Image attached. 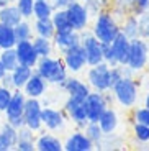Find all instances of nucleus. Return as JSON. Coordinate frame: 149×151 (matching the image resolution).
Wrapping results in <instances>:
<instances>
[{"instance_id":"1","label":"nucleus","mask_w":149,"mask_h":151,"mask_svg":"<svg viewBox=\"0 0 149 151\" xmlns=\"http://www.w3.org/2000/svg\"><path fill=\"white\" fill-rule=\"evenodd\" d=\"M34 68H36L34 72L41 76L46 82L61 84L67 77V68L64 66L62 61L56 59V58H51V56L39 58Z\"/></svg>"},{"instance_id":"2","label":"nucleus","mask_w":149,"mask_h":151,"mask_svg":"<svg viewBox=\"0 0 149 151\" xmlns=\"http://www.w3.org/2000/svg\"><path fill=\"white\" fill-rule=\"evenodd\" d=\"M93 36L97 38L100 43L103 45H110V43L115 40V36L120 33V25L116 23V18L108 13V12H100L95 18L92 28Z\"/></svg>"},{"instance_id":"3","label":"nucleus","mask_w":149,"mask_h":151,"mask_svg":"<svg viewBox=\"0 0 149 151\" xmlns=\"http://www.w3.org/2000/svg\"><path fill=\"white\" fill-rule=\"evenodd\" d=\"M112 91L115 99L123 107H133L138 100V86L133 81V77L123 76L112 86Z\"/></svg>"},{"instance_id":"4","label":"nucleus","mask_w":149,"mask_h":151,"mask_svg":"<svg viewBox=\"0 0 149 151\" xmlns=\"http://www.w3.org/2000/svg\"><path fill=\"white\" fill-rule=\"evenodd\" d=\"M149 59V45L143 38H133L130 40V56H128V68L131 71L138 72L146 68Z\"/></svg>"},{"instance_id":"5","label":"nucleus","mask_w":149,"mask_h":151,"mask_svg":"<svg viewBox=\"0 0 149 151\" xmlns=\"http://www.w3.org/2000/svg\"><path fill=\"white\" fill-rule=\"evenodd\" d=\"M87 81H89V86L98 92L110 91V66L105 61L90 66V71L87 72Z\"/></svg>"},{"instance_id":"6","label":"nucleus","mask_w":149,"mask_h":151,"mask_svg":"<svg viewBox=\"0 0 149 151\" xmlns=\"http://www.w3.org/2000/svg\"><path fill=\"white\" fill-rule=\"evenodd\" d=\"M80 45L87 56V66H95L103 61V48L102 43L93 36V33H82L80 35Z\"/></svg>"},{"instance_id":"7","label":"nucleus","mask_w":149,"mask_h":151,"mask_svg":"<svg viewBox=\"0 0 149 151\" xmlns=\"http://www.w3.org/2000/svg\"><path fill=\"white\" fill-rule=\"evenodd\" d=\"M62 54H64L62 63L67 68V71L79 72L87 66V56H85V51H84L80 43L71 46V48H67L66 51H62Z\"/></svg>"},{"instance_id":"8","label":"nucleus","mask_w":149,"mask_h":151,"mask_svg":"<svg viewBox=\"0 0 149 151\" xmlns=\"http://www.w3.org/2000/svg\"><path fill=\"white\" fill-rule=\"evenodd\" d=\"M84 105H85L89 122H98L103 110L108 107V102H107V97H105L103 92L95 91V92H89V95L84 100Z\"/></svg>"},{"instance_id":"9","label":"nucleus","mask_w":149,"mask_h":151,"mask_svg":"<svg viewBox=\"0 0 149 151\" xmlns=\"http://www.w3.org/2000/svg\"><path fill=\"white\" fill-rule=\"evenodd\" d=\"M41 104L39 100L34 97H26L25 102V109H23V120H25V125L33 132H38V130L43 127L41 123Z\"/></svg>"},{"instance_id":"10","label":"nucleus","mask_w":149,"mask_h":151,"mask_svg":"<svg viewBox=\"0 0 149 151\" xmlns=\"http://www.w3.org/2000/svg\"><path fill=\"white\" fill-rule=\"evenodd\" d=\"M67 17L71 20V25L75 31H84L89 25V10L85 8V5L80 2H74L66 8Z\"/></svg>"},{"instance_id":"11","label":"nucleus","mask_w":149,"mask_h":151,"mask_svg":"<svg viewBox=\"0 0 149 151\" xmlns=\"http://www.w3.org/2000/svg\"><path fill=\"white\" fill-rule=\"evenodd\" d=\"M84 100H85V99H84ZM84 100L82 99H77V97H69L67 102L64 104V109H66L69 118H71L75 125H79V127H85L87 122H89Z\"/></svg>"},{"instance_id":"12","label":"nucleus","mask_w":149,"mask_h":151,"mask_svg":"<svg viewBox=\"0 0 149 151\" xmlns=\"http://www.w3.org/2000/svg\"><path fill=\"white\" fill-rule=\"evenodd\" d=\"M15 51L16 56H18V63L25 66H30V68H34L38 63V54L33 48V43L31 40H25V41H16L15 45Z\"/></svg>"},{"instance_id":"13","label":"nucleus","mask_w":149,"mask_h":151,"mask_svg":"<svg viewBox=\"0 0 149 151\" xmlns=\"http://www.w3.org/2000/svg\"><path fill=\"white\" fill-rule=\"evenodd\" d=\"M25 102H26V95L21 89H13L11 92V99L8 102L7 109H5V117L7 122L11 118H18L23 117V109H25Z\"/></svg>"},{"instance_id":"14","label":"nucleus","mask_w":149,"mask_h":151,"mask_svg":"<svg viewBox=\"0 0 149 151\" xmlns=\"http://www.w3.org/2000/svg\"><path fill=\"white\" fill-rule=\"evenodd\" d=\"M110 45H112V49H113V53H115L116 63H118L120 66H126L128 64V56H130V38H126L121 31H120Z\"/></svg>"},{"instance_id":"15","label":"nucleus","mask_w":149,"mask_h":151,"mask_svg":"<svg viewBox=\"0 0 149 151\" xmlns=\"http://www.w3.org/2000/svg\"><path fill=\"white\" fill-rule=\"evenodd\" d=\"M62 146L66 151H90V150H93V143L90 141V138L85 133H80V132H75L74 135H71Z\"/></svg>"},{"instance_id":"16","label":"nucleus","mask_w":149,"mask_h":151,"mask_svg":"<svg viewBox=\"0 0 149 151\" xmlns=\"http://www.w3.org/2000/svg\"><path fill=\"white\" fill-rule=\"evenodd\" d=\"M77 43H80V35H79V31H75V30H71V31H56L54 36H52V45L56 46L61 53L66 51L67 48L77 45Z\"/></svg>"},{"instance_id":"17","label":"nucleus","mask_w":149,"mask_h":151,"mask_svg":"<svg viewBox=\"0 0 149 151\" xmlns=\"http://www.w3.org/2000/svg\"><path fill=\"white\" fill-rule=\"evenodd\" d=\"M61 86H62V89L69 94V97H77V99H82V100L90 92L89 86H87L85 82H82V81L75 79V77H66V79L61 82Z\"/></svg>"},{"instance_id":"18","label":"nucleus","mask_w":149,"mask_h":151,"mask_svg":"<svg viewBox=\"0 0 149 151\" xmlns=\"http://www.w3.org/2000/svg\"><path fill=\"white\" fill-rule=\"evenodd\" d=\"M46 86H48V82L43 79L41 76L36 74V72H33V74H31V77L26 81V84L23 86L21 91L25 92L26 97L39 99V97H41V95L46 92Z\"/></svg>"},{"instance_id":"19","label":"nucleus","mask_w":149,"mask_h":151,"mask_svg":"<svg viewBox=\"0 0 149 151\" xmlns=\"http://www.w3.org/2000/svg\"><path fill=\"white\" fill-rule=\"evenodd\" d=\"M41 123L48 130H59L64 125V117L62 113L56 109H43L41 110Z\"/></svg>"},{"instance_id":"20","label":"nucleus","mask_w":149,"mask_h":151,"mask_svg":"<svg viewBox=\"0 0 149 151\" xmlns=\"http://www.w3.org/2000/svg\"><path fill=\"white\" fill-rule=\"evenodd\" d=\"M16 128L5 122L0 128V151H10L16 145Z\"/></svg>"},{"instance_id":"21","label":"nucleus","mask_w":149,"mask_h":151,"mask_svg":"<svg viewBox=\"0 0 149 151\" xmlns=\"http://www.w3.org/2000/svg\"><path fill=\"white\" fill-rule=\"evenodd\" d=\"M23 20V17L20 15L18 8L15 4H8L0 7V23L8 25V27H15Z\"/></svg>"},{"instance_id":"22","label":"nucleus","mask_w":149,"mask_h":151,"mask_svg":"<svg viewBox=\"0 0 149 151\" xmlns=\"http://www.w3.org/2000/svg\"><path fill=\"white\" fill-rule=\"evenodd\" d=\"M98 125H100L103 133H113L116 130V127H118V115H116V112L113 109H110V107H107L103 110V113L100 115V118H98Z\"/></svg>"},{"instance_id":"23","label":"nucleus","mask_w":149,"mask_h":151,"mask_svg":"<svg viewBox=\"0 0 149 151\" xmlns=\"http://www.w3.org/2000/svg\"><path fill=\"white\" fill-rule=\"evenodd\" d=\"M31 74H33V68L25 66V64H18L13 71H10L13 89H23V86H25L26 81L31 77Z\"/></svg>"},{"instance_id":"24","label":"nucleus","mask_w":149,"mask_h":151,"mask_svg":"<svg viewBox=\"0 0 149 151\" xmlns=\"http://www.w3.org/2000/svg\"><path fill=\"white\" fill-rule=\"evenodd\" d=\"M34 146L38 151H62L64 146L59 141V138L52 135H41L34 141Z\"/></svg>"},{"instance_id":"25","label":"nucleus","mask_w":149,"mask_h":151,"mask_svg":"<svg viewBox=\"0 0 149 151\" xmlns=\"http://www.w3.org/2000/svg\"><path fill=\"white\" fill-rule=\"evenodd\" d=\"M51 20H52V25L56 28V31H71L74 30L71 25V20L67 17V12L66 8H59V10H54L51 15Z\"/></svg>"},{"instance_id":"26","label":"nucleus","mask_w":149,"mask_h":151,"mask_svg":"<svg viewBox=\"0 0 149 151\" xmlns=\"http://www.w3.org/2000/svg\"><path fill=\"white\" fill-rule=\"evenodd\" d=\"M33 28L36 36H43V38H48V40H52V36L56 33V28L52 25L51 18H36Z\"/></svg>"},{"instance_id":"27","label":"nucleus","mask_w":149,"mask_h":151,"mask_svg":"<svg viewBox=\"0 0 149 151\" xmlns=\"http://www.w3.org/2000/svg\"><path fill=\"white\" fill-rule=\"evenodd\" d=\"M15 45H16V36L13 27L0 23V49L15 48Z\"/></svg>"},{"instance_id":"28","label":"nucleus","mask_w":149,"mask_h":151,"mask_svg":"<svg viewBox=\"0 0 149 151\" xmlns=\"http://www.w3.org/2000/svg\"><path fill=\"white\" fill-rule=\"evenodd\" d=\"M31 43H33V48L36 51L38 58H46V56H51L52 54V40L36 36Z\"/></svg>"},{"instance_id":"29","label":"nucleus","mask_w":149,"mask_h":151,"mask_svg":"<svg viewBox=\"0 0 149 151\" xmlns=\"http://www.w3.org/2000/svg\"><path fill=\"white\" fill-rule=\"evenodd\" d=\"M120 31H121L126 38H130V40H133V38H139L138 17H136V15H126L123 27H120Z\"/></svg>"},{"instance_id":"30","label":"nucleus","mask_w":149,"mask_h":151,"mask_svg":"<svg viewBox=\"0 0 149 151\" xmlns=\"http://www.w3.org/2000/svg\"><path fill=\"white\" fill-rule=\"evenodd\" d=\"M0 61H2V64L4 68L7 69L8 72L13 71L16 66L20 64L18 63V56H16V51L15 48H7V49H2V53H0Z\"/></svg>"},{"instance_id":"31","label":"nucleus","mask_w":149,"mask_h":151,"mask_svg":"<svg viewBox=\"0 0 149 151\" xmlns=\"http://www.w3.org/2000/svg\"><path fill=\"white\" fill-rule=\"evenodd\" d=\"M52 12H54V8L49 4V0H34V5H33L34 18H51Z\"/></svg>"},{"instance_id":"32","label":"nucleus","mask_w":149,"mask_h":151,"mask_svg":"<svg viewBox=\"0 0 149 151\" xmlns=\"http://www.w3.org/2000/svg\"><path fill=\"white\" fill-rule=\"evenodd\" d=\"M15 30V36H16V41H25V40H31L33 36V27H31V23L28 20L23 18L18 25L13 27Z\"/></svg>"},{"instance_id":"33","label":"nucleus","mask_w":149,"mask_h":151,"mask_svg":"<svg viewBox=\"0 0 149 151\" xmlns=\"http://www.w3.org/2000/svg\"><path fill=\"white\" fill-rule=\"evenodd\" d=\"M138 31L139 38L149 40V8L138 15Z\"/></svg>"},{"instance_id":"34","label":"nucleus","mask_w":149,"mask_h":151,"mask_svg":"<svg viewBox=\"0 0 149 151\" xmlns=\"http://www.w3.org/2000/svg\"><path fill=\"white\" fill-rule=\"evenodd\" d=\"M84 128H85V135L89 136L90 141H92L93 146H95V143H97V141L102 138V135H103L98 122H87V125L84 127Z\"/></svg>"},{"instance_id":"35","label":"nucleus","mask_w":149,"mask_h":151,"mask_svg":"<svg viewBox=\"0 0 149 151\" xmlns=\"http://www.w3.org/2000/svg\"><path fill=\"white\" fill-rule=\"evenodd\" d=\"M15 5H16V8H18L20 15H21L25 20H28V18L33 17L34 0H15Z\"/></svg>"},{"instance_id":"36","label":"nucleus","mask_w":149,"mask_h":151,"mask_svg":"<svg viewBox=\"0 0 149 151\" xmlns=\"http://www.w3.org/2000/svg\"><path fill=\"white\" fill-rule=\"evenodd\" d=\"M134 136H136L139 141H143V143L149 141V127L144 123L136 122V123H134Z\"/></svg>"},{"instance_id":"37","label":"nucleus","mask_w":149,"mask_h":151,"mask_svg":"<svg viewBox=\"0 0 149 151\" xmlns=\"http://www.w3.org/2000/svg\"><path fill=\"white\" fill-rule=\"evenodd\" d=\"M102 45H103V43H102ZM102 48H103V61H105V63H107L110 68L118 66L116 58H115V53H113V49H112V45H103Z\"/></svg>"},{"instance_id":"38","label":"nucleus","mask_w":149,"mask_h":151,"mask_svg":"<svg viewBox=\"0 0 149 151\" xmlns=\"http://www.w3.org/2000/svg\"><path fill=\"white\" fill-rule=\"evenodd\" d=\"M11 89H7V87L0 86V112H5V109H7L8 102H10L11 99Z\"/></svg>"},{"instance_id":"39","label":"nucleus","mask_w":149,"mask_h":151,"mask_svg":"<svg viewBox=\"0 0 149 151\" xmlns=\"http://www.w3.org/2000/svg\"><path fill=\"white\" fill-rule=\"evenodd\" d=\"M130 2H131V12L136 17L149 8V0H130Z\"/></svg>"},{"instance_id":"40","label":"nucleus","mask_w":149,"mask_h":151,"mask_svg":"<svg viewBox=\"0 0 149 151\" xmlns=\"http://www.w3.org/2000/svg\"><path fill=\"white\" fill-rule=\"evenodd\" d=\"M134 120L139 122V123H144L149 127V109L143 107V109H138L134 112Z\"/></svg>"},{"instance_id":"41","label":"nucleus","mask_w":149,"mask_h":151,"mask_svg":"<svg viewBox=\"0 0 149 151\" xmlns=\"http://www.w3.org/2000/svg\"><path fill=\"white\" fill-rule=\"evenodd\" d=\"M15 148L18 151H34L36 146H34V140H16Z\"/></svg>"},{"instance_id":"42","label":"nucleus","mask_w":149,"mask_h":151,"mask_svg":"<svg viewBox=\"0 0 149 151\" xmlns=\"http://www.w3.org/2000/svg\"><path fill=\"white\" fill-rule=\"evenodd\" d=\"M77 0H49V4L52 5L54 10H59V8H67L71 4H74Z\"/></svg>"},{"instance_id":"43","label":"nucleus","mask_w":149,"mask_h":151,"mask_svg":"<svg viewBox=\"0 0 149 151\" xmlns=\"http://www.w3.org/2000/svg\"><path fill=\"white\" fill-rule=\"evenodd\" d=\"M0 86H4V87H7V89H11V91H13V82H11L10 72H7V74L0 79Z\"/></svg>"},{"instance_id":"44","label":"nucleus","mask_w":149,"mask_h":151,"mask_svg":"<svg viewBox=\"0 0 149 151\" xmlns=\"http://www.w3.org/2000/svg\"><path fill=\"white\" fill-rule=\"evenodd\" d=\"M7 72H8V71L4 68V64H2V61H0V79H2V77H4V76L7 74Z\"/></svg>"},{"instance_id":"45","label":"nucleus","mask_w":149,"mask_h":151,"mask_svg":"<svg viewBox=\"0 0 149 151\" xmlns=\"http://www.w3.org/2000/svg\"><path fill=\"white\" fill-rule=\"evenodd\" d=\"M13 2H15V0H0V7H2V5H8V4H13Z\"/></svg>"},{"instance_id":"46","label":"nucleus","mask_w":149,"mask_h":151,"mask_svg":"<svg viewBox=\"0 0 149 151\" xmlns=\"http://www.w3.org/2000/svg\"><path fill=\"white\" fill-rule=\"evenodd\" d=\"M144 107H146V109H149V92H148V95H146V102H144Z\"/></svg>"},{"instance_id":"47","label":"nucleus","mask_w":149,"mask_h":151,"mask_svg":"<svg viewBox=\"0 0 149 151\" xmlns=\"http://www.w3.org/2000/svg\"><path fill=\"white\" fill-rule=\"evenodd\" d=\"M146 66H148V71H149V59H148V64H146Z\"/></svg>"},{"instance_id":"48","label":"nucleus","mask_w":149,"mask_h":151,"mask_svg":"<svg viewBox=\"0 0 149 151\" xmlns=\"http://www.w3.org/2000/svg\"><path fill=\"white\" fill-rule=\"evenodd\" d=\"M82 2H85V0H82Z\"/></svg>"}]
</instances>
